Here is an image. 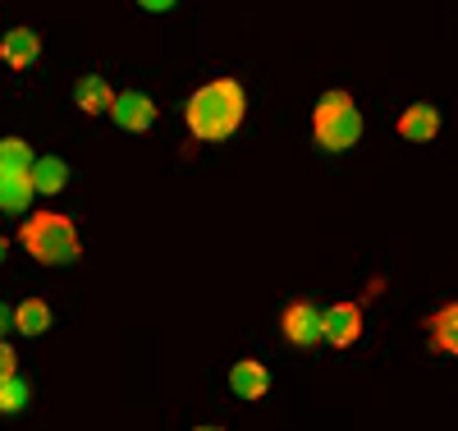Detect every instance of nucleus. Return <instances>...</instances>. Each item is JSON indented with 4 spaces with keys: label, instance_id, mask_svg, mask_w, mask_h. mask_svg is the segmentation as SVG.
Here are the masks:
<instances>
[{
    "label": "nucleus",
    "instance_id": "nucleus-1",
    "mask_svg": "<svg viewBox=\"0 0 458 431\" xmlns=\"http://www.w3.org/2000/svg\"><path fill=\"white\" fill-rule=\"evenodd\" d=\"M188 129H193V138L202 142H225L229 134H234L243 125L248 115V97L243 88L234 83V78H211V83H202L193 97H188Z\"/></svg>",
    "mask_w": 458,
    "mask_h": 431
},
{
    "label": "nucleus",
    "instance_id": "nucleus-2",
    "mask_svg": "<svg viewBox=\"0 0 458 431\" xmlns=\"http://www.w3.org/2000/svg\"><path fill=\"white\" fill-rule=\"evenodd\" d=\"M19 239L37 262H47V266H64V262L79 257V229H73V220L60 216V211H42V216L23 220Z\"/></svg>",
    "mask_w": 458,
    "mask_h": 431
},
{
    "label": "nucleus",
    "instance_id": "nucleus-3",
    "mask_svg": "<svg viewBox=\"0 0 458 431\" xmlns=\"http://www.w3.org/2000/svg\"><path fill=\"white\" fill-rule=\"evenodd\" d=\"M312 134L326 151H349L362 138V110L349 92H326L312 115Z\"/></svg>",
    "mask_w": 458,
    "mask_h": 431
},
{
    "label": "nucleus",
    "instance_id": "nucleus-4",
    "mask_svg": "<svg viewBox=\"0 0 458 431\" xmlns=\"http://www.w3.org/2000/svg\"><path fill=\"white\" fill-rule=\"evenodd\" d=\"M110 115L124 134H142L157 125V101L147 92H120V97H110Z\"/></svg>",
    "mask_w": 458,
    "mask_h": 431
},
{
    "label": "nucleus",
    "instance_id": "nucleus-5",
    "mask_svg": "<svg viewBox=\"0 0 458 431\" xmlns=\"http://www.w3.org/2000/svg\"><path fill=\"white\" fill-rule=\"evenodd\" d=\"M321 340L358 344L362 340V307L358 303H335L330 312H321Z\"/></svg>",
    "mask_w": 458,
    "mask_h": 431
},
{
    "label": "nucleus",
    "instance_id": "nucleus-6",
    "mask_svg": "<svg viewBox=\"0 0 458 431\" xmlns=\"http://www.w3.org/2000/svg\"><path fill=\"white\" fill-rule=\"evenodd\" d=\"M280 326H284V340H289V344L308 349V344L321 340V307H317V303H293V307L284 312Z\"/></svg>",
    "mask_w": 458,
    "mask_h": 431
},
{
    "label": "nucleus",
    "instance_id": "nucleus-7",
    "mask_svg": "<svg viewBox=\"0 0 458 431\" xmlns=\"http://www.w3.org/2000/svg\"><path fill=\"white\" fill-rule=\"evenodd\" d=\"M399 134H403V138H412V142H431V138L440 134V110H436V106H427V101L408 106V110L399 115Z\"/></svg>",
    "mask_w": 458,
    "mask_h": 431
},
{
    "label": "nucleus",
    "instance_id": "nucleus-8",
    "mask_svg": "<svg viewBox=\"0 0 458 431\" xmlns=\"http://www.w3.org/2000/svg\"><path fill=\"white\" fill-rule=\"evenodd\" d=\"M229 385H234L239 400H261L266 390H271V372H266L261 363H252V358H243V363L229 367Z\"/></svg>",
    "mask_w": 458,
    "mask_h": 431
},
{
    "label": "nucleus",
    "instance_id": "nucleus-9",
    "mask_svg": "<svg viewBox=\"0 0 458 431\" xmlns=\"http://www.w3.org/2000/svg\"><path fill=\"white\" fill-rule=\"evenodd\" d=\"M37 32L32 28H10L5 32V42H0V60H5L10 69H28V65H37Z\"/></svg>",
    "mask_w": 458,
    "mask_h": 431
},
{
    "label": "nucleus",
    "instance_id": "nucleus-10",
    "mask_svg": "<svg viewBox=\"0 0 458 431\" xmlns=\"http://www.w3.org/2000/svg\"><path fill=\"white\" fill-rule=\"evenodd\" d=\"M32 179L28 170H10V175H0V211H23L32 203Z\"/></svg>",
    "mask_w": 458,
    "mask_h": 431
},
{
    "label": "nucleus",
    "instance_id": "nucleus-11",
    "mask_svg": "<svg viewBox=\"0 0 458 431\" xmlns=\"http://www.w3.org/2000/svg\"><path fill=\"white\" fill-rule=\"evenodd\" d=\"M431 349L436 354H454L458 349V307H440L436 317H431Z\"/></svg>",
    "mask_w": 458,
    "mask_h": 431
},
{
    "label": "nucleus",
    "instance_id": "nucleus-12",
    "mask_svg": "<svg viewBox=\"0 0 458 431\" xmlns=\"http://www.w3.org/2000/svg\"><path fill=\"white\" fill-rule=\"evenodd\" d=\"M51 326V307H47V298H23L19 307H14V331H23V335H42Z\"/></svg>",
    "mask_w": 458,
    "mask_h": 431
},
{
    "label": "nucleus",
    "instance_id": "nucleus-13",
    "mask_svg": "<svg viewBox=\"0 0 458 431\" xmlns=\"http://www.w3.org/2000/svg\"><path fill=\"white\" fill-rule=\"evenodd\" d=\"M28 179H32V188H37V193H60V188H64V179H69V170H64V161L47 156V161H32V166H28Z\"/></svg>",
    "mask_w": 458,
    "mask_h": 431
},
{
    "label": "nucleus",
    "instance_id": "nucleus-14",
    "mask_svg": "<svg viewBox=\"0 0 458 431\" xmlns=\"http://www.w3.org/2000/svg\"><path fill=\"white\" fill-rule=\"evenodd\" d=\"M110 83H101V78H83L79 88H73V101H79L88 115H101V110H110Z\"/></svg>",
    "mask_w": 458,
    "mask_h": 431
},
{
    "label": "nucleus",
    "instance_id": "nucleus-15",
    "mask_svg": "<svg viewBox=\"0 0 458 431\" xmlns=\"http://www.w3.org/2000/svg\"><path fill=\"white\" fill-rule=\"evenodd\" d=\"M37 161L32 156V147L23 142V138H5L0 142V175H10V170H28Z\"/></svg>",
    "mask_w": 458,
    "mask_h": 431
},
{
    "label": "nucleus",
    "instance_id": "nucleus-16",
    "mask_svg": "<svg viewBox=\"0 0 458 431\" xmlns=\"http://www.w3.org/2000/svg\"><path fill=\"white\" fill-rule=\"evenodd\" d=\"M23 400H28V385L19 381V372L0 381V413H19V409H23Z\"/></svg>",
    "mask_w": 458,
    "mask_h": 431
},
{
    "label": "nucleus",
    "instance_id": "nucleus-17",
    "mask_svg": "<svg viewBox=\"0 0 458 431\" xmlns=\"http://www.w3.org/2000/svg\"><path fill=\"white\" fill-rule=\"evenodd\" d=\"M14 372H19V354H14V349H10L5 340H0V381L14 376Z\"/></svg>",
    "mask_w": 458,
    "mask_h": 431
},
{
    "label": "nucleus",
    "instance_id": "nucleus-18",
    "mask_svg": "<svg viewBox=\"0 0 458 431\" xmlns=\"http://www.w3.org/2000/svg\"><path fill=\"white\" fill-rule=\"evenodd\" d=\"M142 10H151V14H165V10H174V0H138Z\"/></svg>",
    "mask_w": 458,
    "mask_h": 431
},
{
    "label": "nucleus",
    "instance_id": "nucleus-19",
    "mask_svg": "<svg viewBox=\"0 0 458 431\" xmlns=\"http://www.w3.org/2000/svg\"><path fill=\"white\" fill-rule=\"evenodd\" d=\"M10 326H14V307H10V303H0V335H5Z\"/></svg>",
    "mask_w": 458,
    "mask_h": 431
},
{
    "label": "nucleus",
    "instance_id": "nucleus-20",
    "mask_svg": "<svg viewBox=\"0 0 458 431\" xmlns=\"http://www.w3.org/2000/svg\"><path fill=\"white\" fill-rule=\"evenodd\" d=\"M10 253V244H5V234H0V257H5Z\"/></svg>",
    "mask_w": 458,
    "mask_h": 431
},
{
    "label": "nucleus",
    "instance_id": "nucleus-21",
    "mask_svg": "<svg viewBox=\"0 0 458 431\" xmlns=\"http://www.w3.org/2000/svg\"><path fill=\"white\" fill-rule=\"evenodd\" d=\"M198 431H220V427H198Z\"/></svg>",
    "mask_w": 458,
    "mask_h": 431
}]
</instances>
